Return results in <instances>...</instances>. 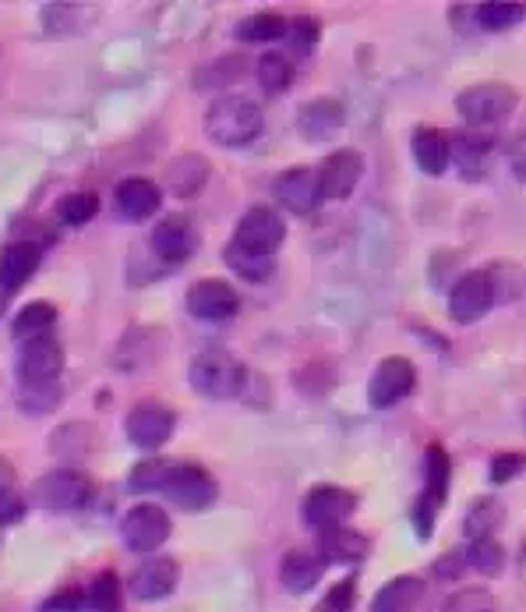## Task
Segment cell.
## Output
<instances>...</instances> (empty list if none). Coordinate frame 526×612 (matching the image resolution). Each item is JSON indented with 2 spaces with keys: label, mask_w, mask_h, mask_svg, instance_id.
Masks as SVG:
<instances>
[{
  "label": "cell",
  "mask_w": 526,
  "mask_h": 612,
  "mask_svg": "<svg viewBox=\"0 0 526 612\" xmlns=\"http://www.w3.org/2000/svg\"><path fill=\"white\" fill-rule=\"evenodd\" d=\"M265 128V114L255 100L248 96H220L206 111V135L223 149L251 146Z\"/></svg>",
  "instance_id": "1"
},
{
  "label": "cell",
  "mask_w": 526,
  "mask_h": 612,
  "mask_svg": "<svg viewBox=\"0 0 526 612\" xmlns=\"http://www.w3.org/2000/svg\"><path fill=\"white\" fill-rule=\"evenodd\" d=\"M191 386L209 401H233L248 386V369L230 351H202L191 362Z\"/></svg>",
  "instance_id": "2"
},
{
  "label": "cell",
  "mask_w": 526,
  "mask_h": 612,
  "mask_svg": "<svg viewBox=\"0 0 526 612\" xmlns=\"http://www.w3.org/2000/svg\"><path fill=\"white\" fill-rule=\"evenodd\" d=\"M32 496L43 510L53 514H75L93 499V478L78 467H57V471L43 475L32 485Z\"/></svg>",
  "instance_id": "3"
},
{
  "label": "cell",
  "mask_w": 526,
  "mask_h": 612,
  "mask_svg": "<svg viewBox=\"0 0 526 612\" xmlns=\"http://www.w3.org/2000/svg\"><path fill=\"white\" fill-rule=\"evenodd\" d=\"M516 89L502 85V82H477L460 93L456 111L470 124V128H484V124H495L502 117H509L516 111Z\"/></svg>",
  "instance_id": "4"
},
{
  "label": "cell",
  "mask_w": 526,
  "mask_h": 612,
  "mask_svg": "<svg viewBox=\"0 0 526 612\" xmlns=\"http://www.w3.org/2000/svg\"><path fill=\"white\" fill-rule=\"evenodd\" d=\"M283 241H286V224H283L280 209H272V206H251L238 220V227H233V245L262 259L276 256Z\"/></svg>",
  "instance_id": "5"
},
{
  "label": "cell",
  "mask_w": 526,
  "mask_h": 612,
  "mask_svg": "<svg viewBox=\"0 0 526 612\" xmlns=\"http://www.w3.org/2000/svg\"><path fill=\"white\" fill-rule=\"evenodd\" d=\"M162 496L177 502L180 510H206L215 502V496H220V485H215V478L202 464H173L170 460L167 481H162Z\"/></svg>",
  "instance_id": "6"
},
{
  "label": "cell",
  "mask_w": 526,
  "mask_h": 612,
  "mask_svg": "<svg viewBox=\"0 0 526 612\" xmlns=\"http://www.w3.org/2000/svg\"><path fill=\"white\" fill-rule=\"evenodd\" d=\"M498 301L495 294V280L487 269H474V273H463L456 283L449 287V315L460 326H470V322L484 319L492 312V304Z\"/></svg>",
  "instance_id": "7"
},
{
  "label": "cell",
  "mask_w": 526,
  "mask_h": 612,
  "mask_svg": "<svg viewBox=\"0 0 526 612\" xmlns=\"http://www.w3.org/2000/svg\"><path fill=\"white\" fill-rule=\"evenodd\" d=\"M354 510H357V496L347 492V489H339V485H315V489L307 492L304 502H301L304 525L315 528V531L343 528Z\"/></svg>",
  "instance_id": "8"
},
{
  "label": "cell",
  "mask_w": 526,
  "mask_h": 612,
  "mask_svg": "<svg viewBox=\"0 0 526 612\" xmlns=\"http://www.w3.org/2000/svg\"><path fill=\"white\" fill-rule=\"evenodd\" d=\"M170 531H173L170 517L162 507H156V502H138V507H132L120 520L124 546L132 552H156L170 538Z\"/></svg>",
  "instance_id": "9"
},
{
  "label": "cell",
  "mask_w": 526,
  "mask_h": 612,
  "mask_svg": "<svg viewBox=\"0 0 526 612\" xmlns=\"http://www.w3.org/2000/svg\"><path fill=\"white\" fill-rule=\"evenodd\" d=\"M18 383L22 386H53L64 372V348L53 336L29 340L18 351Z\"/></svg>",
  "instance_id": "10"
},
{
  "label": "cell",
  "mask_w": 526,
  "mask_h": 612,
  "mask_svg": "<svg viewBox=\"0 0 526 612\" xmlns=\"http://www.w3.org/2000/svg\"><path fill=\"white\" fill-rule=\"evenodd\" d=\"M173 428H177V411L156 401L132 407V414L124 418V432H128V439L138 449H159L173 436Z\"/></svg>",
  "instance_id": "11"
},
{
  "label": "cell",
  "mask_w": 526,
  "mask_h": 612,
  "mask_svg": "<svg viewBox=\"0 0 526 612\" xmlns=\"http://www.w3.org/2000/svg\"><path fill=\"white\" fill-rule=\"evenodd\" d=\"M413 383H417V369L407 362V357H386V362H378L371 383H368V401L371 407L386 411V407H396L399 401H407L413 393Z\"/></svg>",
  "instance_id": "12"
},
{
  "label": "cell",
  "mask_w": 526,
  "mask_h": 612,
  "mask_svg": "<svg viewBox=\"0 0 526 612\" xmlns=\"http://www.w3.org/2000/svg\"><path fill=\"white\" fill-rule=\"evenodd\" d=\"M272 195L276 203L297 216H312L322 206V188H318V170L312 167H290L272 181Z\"/></svg>",
  "instance_id": "13"
},
{
  "label": "cell",
  "mask_w": 526,
  "mask_h": 612,
  "mask_svg": "<svg viewBox=\"0 0 526 612\" xmlns=\"http://www.w3.org/2000/svg\"><path fill=\"white\" fill-rule=\"evenodd\" d=\"M241 309V294L227 280H198L188 291V312L202 322H227Z\"/></svg>",
  "instance_id": "14"
},
{
  "label": "cell",
  "mask_w": 526,
  "mask_h": 612,
  "mask_svg": "<svg viewBox=\"0 0 526 612\" xmlns=\"http://www.w3.org/2000/svg\"><path fill=\"white\" fill-rule=\"evenodd\" d=\"M360 174H365V159H360L357 149H339L333 156L322 159L318 167V188H322V203H339V199H350Z\"/></svg>",
  "instance_id": "15"
},
{
  "label": "cell",
  "mask_w": 526,
  "mask_h": 612,
  "mask_svg": "<svg viewBox=\"0 0 526 612\" xmlns=\"http://www.w3.org/2000/svg\"><path fill=\"white\" fill-rule=\"evenodd\" d=\"M449 156L452 164L460 167L463 177H470V181H477V177H484L487 170H492V159H495V138L481 132V128H466L460 135H452L449 142Z\"/></svg>",
  "instance_id": "16"
},
{
  "label": "cell",
  "mask_w": 526,
  "mask_h": 612,
  "mask_svg": "<svg viewBox=\"0 0 526 612\" xmlns=\"http://www.w3.org/2000/svg\"><path fill=\"white\" fill-rule=\"evenodd\" d=\"M180 581V567L177 560H170V556H152V560H145L135 573H132V595L138 602H159V599H167L170 591L177 588Z\"/></svg>",
  "instance_id": "17"
},
{
  "label": "cell",
  "mask_w": 526,
  "mask_h": 612,
  "mask_svg": "<svg viewBox=\"0 0 526 612\" xmlns=\"http://www.w3.org/2000/svg\"><path fill=\"white\" fill-rule=\"evenodd\" d=\"M114 206L120 209L124 220H149L162 206V191L152 177H124L114 191Z\"/></svg>",
  "instance_id": "18"
},
{
  "label": "cell",
  "mask_w": 526,
  "mask_h": 612,
  "mask_svg": "<svg viewBox=\"0 0 526 612\" xmlns=\"http://www.w3.org/2000/svg\"><path fill=\"white\" fill-rule=\"evenodd\" d=\"M343 121H347V111H343V103L322 96V100L304 103L301 111H297V132L307 142H329L343 128Z\"/></svg>",
  "instance_id": "19"
},
{
  "label": "cell",
  "mask_w": 526,
  "mask_h": 612,
  "mask_svg": "<svg viewBox=\"0 0 526 612\" xmlns=\"http://www.w3.org/2000/svg\"><path fill=\"white\" fill-rule=\"evenodd\" d=\"M194 248H198V234L185 216H167L152 230V251L162 262H185L194 256Z\"/></svg>",
  "instance_id": "20"
},
{
  "label": "cell",
  "mask_w": 526,
  "mask_h": 612,
  "mask_svg": "<svg viewBox=\"0 0 526 612\" xmlns=\"http://www.w3.org/2000/svg\"><path fill=\"white\" fill-rule=\"evenodd\" d=\"M325 573V560L318 549H290L280 563V581L290 595H307Z\"/></svg>",
  "instance_id": "21"
},
{
  "label": "cell",
  "mask_w": 526,
  "mask_h": 612,
  "mask_svg": "<svg viewBox=\"0 0 526 612\" xmlns=\"http://www.w3.org/2000/svg\"><path fill=\"white\" fill-rule=\"evenodd\" d=\"M162 344H167V333H159L152 326H135L124 333L120 348H117V369L124 372H135V369H145L152 365L156 357L162 354Z\"/></svg>",
  "instance_id": "22"
},
{
  "label": "cell",
  "mask_w": 526,
  "mask_h": 612,
  "mask_svg": "<svg viewBox=\"0 0 526 612\" xmlns=\"http://www.w3.org/2000/svg\"><path fill=\"white\" fill-rule=\"evenodd\" d=\"M40 259H43V248L35 241H11L0 251V287L4 291H18L40 269Z\"/></svg>",
  "instance_id": "23"
},
{
  "label": "cell",
  "mask_w": 526,
  "mask_h": 612,
  "mask_svg": "<svg viewBox=\"0 0 526 612\" xmlns=\"http://www.w3.org/2000/svg\"><path fill=\"white\" fill-rule=\"evenodd\" d=\"M424 595H428L424 581L413 578V573H403V578H392L389 584L378 588L371 612H413L424 602Z\"/></svg>",
  "instance_id": "24"
},
{
  "label": "cell",
  "mask_w": 526,
  "mask_h": 612,
  "mask_svg": "<svg viewBox=\"0 0 526 612\" xmlns=\"http://www.w3.org/2000/svg\"><path fill=\"white\" fill-rule=\"evenodd\" d=\"M318 552L325 563H357L368 556V538L354 528H329L318 531Z\"/></svg>",
  "instance_id": "25"
},
{
  "label": "cell",
  "mask_w": 526,
  "mask_h": 612,
  "mask_svg": "<svg viewBox=\"0 0 526 612\" xmlns=\"http://www.w3.org/2000/svg\"><path fill=\"white\" fill-rule=\"evenodd\" d=\"M209 159L206 156H198V153H185V156H177L173 164L167 167V185L173 195H180V199H191V195H198L206 188L209 181Z\"/></svg>",
  "instance_id": "26"
},
{
  "label": "cell",
  "mask_w": 526,
  "mask_h": 612,
  "mask_svg": "<svg viewBox=\"0 0 526 612\" xmlns=\"http://www.w3.org/2000/svg\"><path fill=\"white\" fill-rule=\"evenodd\" d=\"M413 164L424 174L439 177L449 170L452 156H449V135L439 128H417L413 132Z\"/></svg>",
  "instance_id": "27"
},
{
  "label": "cell",
  "mask_w": 526,
  "mask_h": 612,
  "mask_svg": "<svg viewBox=\"0 0 526 612\" xmlns=\"http://www.w3.org/2000/svg\"><path fill=\"white\" fill-rule=\"evenodd\" d=\"M53 322H57V309L50 301H29L25 309H18L11 333L22 344H29V340H46L53 333Z\"/></svg>",
  "instance_id": "28"
},
{
  "label": "cell",
  "mask_w": 526,
  "mask_h": 612,
  "mask_svg": "<svg viewBox=\"0 0 526 612\" xmlns=\"http://www.w3.org/2000/svg\"><path fill=\"white\" fill-rule=\"evenodd\" d=\"M294 75H297V68H294V61H290L283 50L262 53L259 64H255V79L262 85V93H269V96L286 93V89L294 85Z\"/></svg>",
  "instance_id": "29"
},
{
  "label": "cell",
  "mask_w": 526,
  "mask_h": 612,
  "mask_svg": "<svg viewBox=\"0 0 526 612\" xmlns=\"http://www.w3.org/2000/svg\"><path fill=\"white\" fill-rule=\"evenodd\" d=\"M286 35V18L276 11H255L238 22V40L244 43H276Z\"/></svg>",
  "instance_id": "30"
},
{
  "label": "cell",
  "mask_w": 526,
  "mask_h": 612,
  "mask_svg": "<svg viewBox=\"0 0 526 612\" xmlns=\"http://www.w3.org/2000/svg\"><path fill=\"white\" fill-rule=\"evenodd\" d=\"M248 61L241 58V53H227V58H215L212 64L198 68L194 75V85L206 89V93H215V89H227L230 82H238L244 75Z\"/></svg>",
  "instance_id": "31"
},
{
  "label": "cell",
  "mask_w": 526,
  "mask_h": 612,
  "mask_svg": "<svg viewBox=\"0 0 526 612\" xmlns=\"http://www.w3.org/2000/svg\"><path fill=\"white\" fill-rule=\"evenodd\" d=\"M93 425L85 422H71V425H61L57 432H53V449L64 457V460H78L85 457L88 449H93Z\"/></svg>",
  "instance_id": "32"
},
{
  "label": "cell",
  "mask_w": 526,
  "mask_h": 612,
  "mask_svg": "<svg viewBox=\"0 0 526 612\" xmlns=\"http://www.w3.org/2000/svg\"><path fill=\"white\" fill-rule=\"evenodd\" d=\"M526 18V4H509V0H492V4H477L474 8V22L487 32L509 29Z\"/></svg>",
  "instance_id": "33"
},
{
  "label": "cell",
  "mask_w": 526,
  "mask_h": 612,
  "mask_svg": "<svg viewBox=\"0 0 526 612\" xmlns=\"http://www.w3.org/2000/svg\"><path fill=\"white\" fill-rule=\"evenodd\" d=\"M85 602L93 605L96 612H120L124 595H120V578H117V573L114 570L96 573V581L88 584V591H85Z\"/></svg>",
  "instance_id": "34"
},
{
  "label": "cell",
  "mask_w": 526,
  "mask_h": 612,
  "mask_svg": "<svg viewBox=\"0 0 526 612\" xmlns=\"http://www.w3.org/2000/svg\"><path fill=\"white\" fill-rule=\"evenodd\" d=\"M53 209H57V216H61L64 224L82 227V224H88L99 212V199H96L93 191H67V195H61Z\"/></svg>",
  "instance_id": "35"
},
{
  "label": "cell",
  "mask_w": 526,
  "mask_h": 612,
  "mask_svg": "<svg viewBox=\"0 0 526 612\" xmlns=\"http://www.w3.org/2000/svg\"><path fill=\"white\" fill-rule=\"evenodd\" d=\"M466 563L477 573H484V578H495V573H502V567H505V549L495 542V538H474L466 549Z\"/></svg>",
  "instance_id": "36"
},
{
  "label": "cell",
  "mask_w": 526,
  "mask_h": 612,
  "mask_svg": "<svg viewBox=\"0 0 526 612\" xmlns=\"http://www.w3.org/2000/svg\"><path fill=\"white\" fill-rule=\"evenodd\" d=\"M223 259H227V266L233 269L238 277H244V280H251V283H259V280H265L269 273H272V259H262V256H251V251H244V248H238V245H227L223 248Z\"/></svg>",
  "instance_id": "37"
},
{
  "label": "cell",
  "mask_w": 526,
  "mask_h": 612,
  "mask_svg": "<svg viewBox=\"0 0 526 612\" xmlns=\"http://www.w3.org/2000/svg\"><path fill=\"white\" fill-rule=\"evenodd\" d=\"M424 475H428L424 492L431 499L442 502L445 499V489H449V478H452V464H449L442 446H428V454H424Z\"/></svg>",
  "instance_id": "38"
},
{
  "label": "cell",
  "mask_w": 526,
  "mask_h": 612,
  "mask_svg": "<svg viewBox=\"0 0 526 612\" xmlns=\"http://www.w3.org/2000/svg\"><path fill=\"white\" fill-rule=\"evenodd\" d=\"M498 520H502V507L495 499H481L470 507L466 520H463V531L466 538L474 542V538H492V531L498 528Z\"/></svg>",
  "instance_id": "39"
},
{
  "label": "cell",
  "mask_w": 526,
  "mask_h": 612,
  "mask_svg": "<svg viewBox=\"0 0 526 612\" xmlns=\"http://www.w3.org/2000/svg\"><path fill=\"white\" fill-rule=\"evenodd\" d=\"M286 46L294 50V53H312L322 40V25H318V18L312 14H301L294 18V22H286Z\"/></svg>",
  "instance_id": "40"
},
{
  "label": "cell",
  "mask_w": 526,
  "mask_h": 612,
  "mask_svg": "<svg viewBox=\"0 0 526 612\" xmlns=\"http://www.w3.org/2000/svg\"><path fill=\"white\" fill-rule=\"evenodd\" d=\"M167 471H170V460H141L132 471V489L135 492H162Z\"/></svg>",
  "instance_id": "41"
},
{
  "label": "cell",
  "mask_w": 526,
  "mask_h": 612,
  "mask_svg": "<svg viewBox=\"0 0 526 612\" xmlns=\"http://www.w3.org/2000/svg\"><path fill=\"white\" fill-rule=\"evenodd\" d=\"M442 612H495V595L487 588H460Z\"/></svg>",
  "instance_id": "42"
},
{
  "label": "cell",
  "mask_w": 526,
  "mask_h": 612,
  "mask_svg": "<svg viewBox=\"0 0 526 612\" xmlns=\"http://www.w3.org/2000/svg\"><path fill=\"white\" fill-rule=\"evenodd\" d=\"M18 401H22V407L29 414H43V411H53V404L61 401V390H57V383L53 386H22Z\"/></svg>",
  "instance_id": "43"
},
{
  "label": "cell",
  "mask_w": 526,
  "mask_h": 612,
  "mask_svg": "<svg viewBox=\"0 0 526 612\" xmlns=\"http://www.w3.org/2000/svg\"><path fill=\"white\" fill-rule=\"evenodd\" d=\"M25 517V496L14 485H0V528L18 525Z\"/></svg>",
  "instance_id": "44"
},
{
  "label": "cell",
  "mask_w": 526,
  "mask_h": 612,
  "mask_svg": "<svg viewBox=\"0 0 526 612\" xmlns=\"http://www.w3.org/2000/svg\"><path fill=\"white\" fill-rule=\"evenodd\" d=\"M523 471H526V454H498L492 460V481L495 485H505V481L523 475Z\"/></svg>",
  "instance_id": "45"
},
{
  "label": "cell",
  "mask_w": 526,
  "mask_h": 612,
  "mask_svg": "<svg viewBox=\"0 0 526 612\" xmlns=\"http://www.w3.org/2000/svg\"><path fill=\"white\" fill-rule=\"evenodd\" d=\"M442 502L439 499H431L428 492L417 499V507H413V531L421 535V538H431L434 535V510H439Z\"/></svg>",
  "instance_id": "46"
},
{
  "label": "cell",
  "mask_w": 526,
  "mask_h": 612,
  "mask_svg": "<svg viewBox=\"0 0 526 612\" xmlns=\"http://www.w3.org/2000/svg\"><path fill=\"white\" fill-rule=\"evenodd\" d=\"M88 602H85V591H78V588H64V591H57L53 599H46L43 602V612H82Z\"/></svg>",
  "instance_id": "47"
},
{
  "label": "cell",
  "mask_w": 526,
  "mask_h": 612,
  "mask_svg": "<svg viewBox=\"0 0 526 612\" xmlns=\"http://www.w3.org/2000/svg\"><path fill=\"white\" fill-rule=\"evenodd\" d=\"M354 595H357V584L354 581L336 584L329 595H325V612H347L354 605Z\"/></svg>",
  "instance_id": "48"
},
{
  "label": "cell",
  "mask_w": 526,
  "mask_h": 612,
  "mask_svg": "<svg viewBox=\"0 0 526 612\" xmlns=\"http://www.w3.org/2000/svg\"><path fill=\"white\" fill-rule=\"evenodd\" d=\"M463 567H466V552H449V556H442L439 563H434V578L449 581V578H456Z\"/></svg>",
  "instance_id": "49"
},
{
  "label": "cell",
  "mask_w": 526,
  "mask_h": 612,
  "mask_svg": "<svg viewBox=\"0 0 526 612\" xmlns=\"http://www.w3.org/2000/svg\"><path fill=\"white\" fill-rule=\"evenodd\" d=\"M513 174L519 177V181L526 185V135L513 146Z\"/></svg>",
  "instance_id": "50"
},
{
  "label": "cell",
  "mask_w": 526,
  "mask_h": 612,
  "mask_svg": "<svg viewBox=\"0 0 526 612\" xmlns=\"http://www.w3.org/2000/svg\"><path fill=\"white\" fill-rule=\"evenodd\" d=\"M11 475H14L11 464H8L4 457H0V485H11Z\"/></svg>",
  "instance_id": "51"
}]
</instances>
